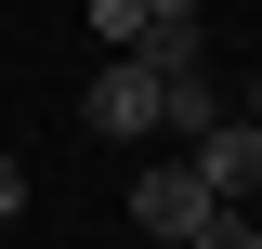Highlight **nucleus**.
<instances>
[{
	"mask_svg": "<svg viewBox=\"0 0 262 249\" xmlns=\"http://www.w3.org/2000/svg\"><path fill=\"white\" fill-rule=\"evenodd\" d=\"M144 13H210V0H144Z\"/></svg>",
	"mask_w": 262,
	"mask_h": 249,
	"instance_id": "nucleus-7",
	"label": "nucleus"
},
{
	"mask_svg": "<svg viewBox=\"0 0 262 249\" xmlns=\"http://www.w3.org/2000/svg\"><path fill=\"white\" fill-rule=\"evenodd\" d=\"M92 27H105V53H131V39L158 27V13H144V0H92Z\"/></svg>",
	"mask_w": 262,
	"mask_h": 249,
	"instance_id": "nucleus-5",
	"label": "nucleus"
},
{
	"mask_svg": "<svg viewBox=\"0 0 262 249\" xmlns=\"http://www.w3.org/2000/svg\"><path fill=\"white\" fill-rule=\"evenodd\" d=\"M196 210H210L196 157H170V171H131V223H144V236H170V249H184V236H196Z\"/></svg>",
	"mask_w": 262,
	"mask_h": 249,
	"instance_id": "nucleus-2",
	"label": "nucleus"
},
{
	"mask_svg": "<svg viewBox=\"0 0 262 249\" xmlns=\"http://www.w3.org/2000/svg\"><path fill=\"white\" fill-rule=\"evenodd\" d=\"M79 118L105 131V144H144V131H158V79H144V53H118L92 79V105H79Z\"/></svg>",
	"mask_w": 262,
	"mask_h": 249,
	"instance_id": "nucleus-1",
	"label": "nucleus"
},
{
	"mask_svg": "<svg viewBox=\"0 0 262 249\" xmlns=\"http://www.w3.org/2000/svg\"><path fill=\"white\" fill-rule=\"evenodd\" d=\"M13 197H27V171H13V157H0V223H13Z\"/></svg>",
	"mask_w": 262,
	"mask_h": 249,
	"instance_id": "nucleus-6",
	"label": "nucleus"
},
{
	"mask_svg": "<svg viewBox=\"0 0 262 249\" xmlns=\"http://www.w3.org/2000/svg\"><path fill=\"white\" fill-rule=\"evenodd\" d=\"M184 249H262V223H249V197H210V210H196V236Z\"/></svg>",
	"mask_w": 262,
	"mask_h": 249,
	"instance_id": "nucleus-4",
	"label": "nucleus"
},
{
	"mask_svg": "<svg viewBox=\"0 0 262 249\" xmlns=\"http://www.w3.org/2000/svg\"><path fill=\"white\" fill-rule=\"evenodd\" d=\"M196 184H210V197H249L262 184V118H210V131H196Z\"/></svg>",
	"mask_w": 262,
	"mask_h": 249,
	"instance_id": "nucleus-3",
	"label": "nucleus"
},
{
	"mask_svg": "<svg viewBox=\"0 0 262 249\" xmlns=\"http://www.w3.org/2000/svg\"><path fill=\"white\" fill-rule=\"evenodd\" d=\"M249 118H262V79H249Z\"/></svg>",
	"mask_w": 262,
	"mask_h": 249,
	"instance_id": "nucleus-8",
	"label": "nucleus"
}]
</instances>
